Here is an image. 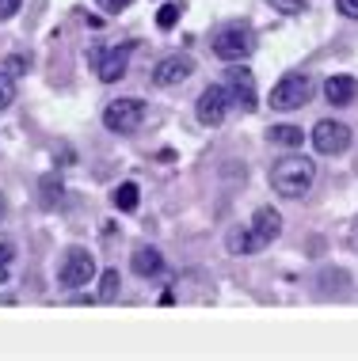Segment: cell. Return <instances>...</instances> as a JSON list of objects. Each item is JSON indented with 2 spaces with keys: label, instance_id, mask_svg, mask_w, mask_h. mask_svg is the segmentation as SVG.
Returning a JSON list of instances; mask_svg holds the SVG:
<instances>
[{
  "label": "cell",
  "instance_id": "obj_11",
  "mask_svg": "<svg viewBox=\"0 0 358 361\" xmlns=\"http://www.w3.org/2000/svg\"><path fill=\"white\" fill-rule=\"evenodd\" d=\"M191 73H195V61L183 57V54H172V57H164L157 69H153V84L157 87H179Z\"/></svg>",
  "mask_w": 358,
  "mask_h": 361
},
{
  "label": "cell",
  "instance_id": "obj_23",
  "mask_svg": "<svg viewBox=\"0 0 358 361\" xmlns=\"http://www.w3.org/2000/svg\"><path fill=\"white\" fill-rule=\"evenodd\" d=\"M95 4H100V8H103V12H111V16H119V12H122V8H130V4H133V0H95Z\"/></svg>",
  "mask_w": 358,
  "mask_h": 361
},
{
  "label": "cell",
  "instance_id": "obj_1",
  "mask_svg": "<svg viewBox=\"0 0 358 361\" xmlns=\"http://www.w3.org/2000/svg\"><path fill=\"white\" fill-rule=\"evenodd\" d=\"M313 179H316V164L309 156H282L270 168V187L282 194V198H302V194H309Z\"/></svg>",
  "mask_w": 358,
  "mask_h": 361
},
{
  "label": "cell",
  "instance_id": "obj_15",
  "mask_svg": "<svg viewBox=\"0 0 358 361\" xmlns=\"http://www.w3.org/2000/svg\"><path fill=\"white\" fill-rule=\"evenodd\" d=\"M111 202H114V209H122V213H133V209H138V202H141V190H138V183H122V187L111 194Z\"/></svg>",
  "mask_w": 358,
  "mask_h": 361
},
{
  "label": "cell",
  "instance_id": "obj_21",
  "mask_svg": "<svg viewBox=\"0 0 358 361\" xmlns=\"http://www.w3.org/2000/svg\"><path fill=\"white\" fill-rule=\"evenodd\" d=\"M270 4H275L278 12H286V16H302L305 8H309L305 0H270Z\"/></svg>",
  "mask_w": 358,
  "mask_h": 361
},
{
  "label": "cell",
  "instance_id": "obj_3",
  "mask_svg": "<svg viewBox=\"0 0 358 361\" xmlns=\"http://www.w3.org/2000/svg\"><path fill=\"white\" fill-rule=\"evenodd\" d=\"M251 50H256V35H251V27H244V23H233V27H225V31L214 35V54L229 65L244 61Z\"/></svg>",
  "mask_w": 358,
  "mask_h": 361
},
{
  "label": "cell",
  "instance_id": "obj_4",
  "mask_svg": "<svg viewBox=\"0 0 358 361\" xmlns=\"http://www.w3.org/2000/svg\"><path fill=\"white\" fill-rule=\"evenodd\" d=\"M95 259H92V251H84V247H69L65 251V259H61V270H57V281H61L65 289H84L88 281H95Z\"/></svg>",
  "mask_w": 358,
  "mask_h": 361
},
{
  "label": "cell",
  "instance_id": "obj_16",
  "mask_svg": "<svg viewBox=\"0 0 358 361\" xmlns=\"http://www.w3.org/2000/svg\"><path fill=\"white\" fill-rule=\"evenodd\" d=\"M229 251L233 255H256V243H251V236H248V228L244 232H229Z\"/></svg>",
  "mask_w": 358,
  "mask_h": 361
},
{
  "label": "cell",
  "instance_id": "obj_10",
  "mask_svg": "<svg viewBox=\"0 0 358 361\" xmlns=\"http://www.w3.org/2000/svg\"><path fill=\"white\" fill-rule=\"evenodd\" d=\"M130 54H133L130 42H126V46H114V50H95V54H92L95 76H100L103 84L122 80V76H126V65H130Z\"/></svg>",
  "mask_w": 358,
  "mask_h": 361
},
{
  "label": "cell",
  "instance_id": "obj_2",
  "mask_svg": "<svg viewBox=\"0 0 358 361\" xmlns=\"http://www.w3.org/2000/svg\"><path fill=\"white\" fill-rule=\"evenodd\" d=\"M313 99V80L305 73H286L282 80L270 87V106L275 111H297Z\"/></svg>",
  "mask_w": 358,
  "mask_h": 361
},
{
  "label": "cell",
  "instance_id": "obj_18",
  "mask_svg": "<svg viewBox=\"0 0 358 361\" xmlns=\"http://www.w3.org/2000/svg\"><path fill=\"white\" fill-rule=\"evenodd\" d=\"M16 99V80H12V73H0V111H8Z\"/></svg>",
  "mask_w": 358,
  "mask_h": 361
},
{
  "label": "cell",
  "instance_id": "obj_19",
  "mask_svg": "<svg viewBox=\"0 0 358 361\" xmlns=\"http://www.w3.org/2000/svg\"><path fill=\"white\" fill-rule=\"evenodd\" d=\"M179 16H183V4H164L160 16H157V27H160V31H168V27H176Z\"/></svg>",
  "mask_w": 358,
  "mask_h": 361
},
{
  "label": "cell",
  "instance_id": "obj_9",
  "mask_svg": "<svg viewBox=\"0 0 358 361\" xmlns=\"http://www.w3.org/2000/svg\"><path fill=\"white\" fill-rule=\"evenodd\" d=\"M248 236H251V243H256V251L270 247V243L282 236V213L270 209V206H259L251 224H248Z\"/></svg>",
  "mask_w": 358,
  "mask_h": 361
},
{
  "label": "cell",
  "instance_id": "obj_24",
  "mask_svg": "<svg viewBox=\"0 0 358 361\" xmlns=\"http://www.w3.org/2000/svg\"><path fill=\"white\" fill-rule=\"evenodd\" d=\"M27 65H31L27 57H8V61H4V69L12 73V76H19V73H27Z\"/></svg>",
  "mask_w": 358,
  "mask_h": 361
},
{
  "label": "cell",
  "instance_id": "obj_25",
  "mask_svg": "<svg viewBox=\"0 0 358 361\" xmlns=\"http://www.w3.org/2000/svg\"><path fill=\"white\" fill-rule=\"evenodd\" d=\"M335 8H340L347 19H358V0H335Z\"/></svg>",
  "mask_w": 358,
  "mask_h": 361
},
{
  "label": "cell",
  "instance_id": "obj_12",
  "mask_svg": "<svg viewBox=\"0 0 358 361\" xmlns=\"http://www.w3.org/2000/svg\"><path fill=\"white\" fill-rule=\"evenodd\" d=\"M324 99L328 103H335V106H347V103H354L358 99V80L354 76H328L324 80Z\"/></svg>",
  "mask_w": 358,
  "mask_h": 361
},
{
  "label": "cell",
  "instance_id": "obj_13",
  "mask_svg": "<svg viewBox=\"0 0 358 361\" xmlns=\"http://www.w3.org/2000/svg\"><path fill=\"white\" fill-rule=\"evenodd\" d=\"M130 262H133V274H141V278H157L164 270V255L153 247V243H141V247L133 251Z\"/></svg>",
  "mask_w": 358,
  "mask_h": 361
},
{
  "label": "cell",
  "instance_id": "obj_22",
  "mask_svg": "<svg viewBox=\"0 0 358 361\" xmlns=\"http://www.w3.org/2000/svg\"><path fill=\"white\" fill-rule=\"evenodd\" d=\"M19 8H23V0H0V23H4V19H12Z\"/></svg>",
  "mask_w": 358,
  "mask_h": 361
},
{
  "label": "cell",
  "instance_id": "obj_7",
  "mask_svg": "<svg viewBox=\"0 0 358 361\" xmlns=\"http://www.w3.org/2000/svg\"><path fill=\"white\" fill-rule=\"evenodd\" d=\"M225 92H229V99H233V106H240V111H248V114L259 106L256 76H251V69H244L240 61H237V69L225 73Z\"/></svg>",
  "mask_w": 358,
  "mask_h": 361
},
{
  "label": "cell",
  "instance_id": "obj_14",
  "mask_svg": "<svg viewBox=\"0 0 358 361\" xmlns=\"http://www.w3.org/2000/svg\"><path fill=\"white\" fill-rule=\"evenodd\" d=\"M270 145H282V149H302V141H305V133L297 130V126H290V122H282V126H270Z\"/></svg>",
  "mask_w": 358,
  "mask_h": 361
},
{
  "label": "cell",
  "instance_id": "obj_6",
  "mask_svg": "<svg viewBox=\"0 0 358 361\" xmlns=\"http://www.w3.org/2000/svg\"><path fill=\"white\" fill-rule=\"evenodd\" d=\"M313 145L321 156H340L351 149V126L340 118H321L313 126Z\"/></svg>",
  "mask_w": 358,
  "mask_h": 361
},
{
  "label": "cell",
  "instance_id": "obj_17",
  "mask_svg": "<svg viewBox=\"0 0 358 361\" xmlns=\"http://www.w3.org/2000/svg\"><path fill=\"white\" fill-rule=\"evenodd\" d=\"M119 270H103L100 274V300H114L119 297Z\"/></svg>",
  "mask_w": 358,
  "mask_h": 361
},
{
  "label": "cell",
  "instance_id": "obj_20",
  "mask_svg": "<svg viewBox=\"0 0 358 361\" xmlns=\"http://www.w3.org/2000/svg\"><path fill=\"white\" fill-rule=\"evenodd\" d=\"M12 262H16V247L12 243H0V281L12 278Z\"/></svg>",
  "mask_w": 358,
  "mask_h": 361
},
{
  "label": "cell",
  "instance_id": "obj_8",
  "mask_svg": "<svg viewBox=\"0 0 358 361\" xmlns=\"http://www.w3.org/2000/svg\"><path fill=\"white\" fill-rule=\"evenodd\" d=\"M229 106H233V99H229L225 84H210L206 92L198 95L195 114H198L202 126H221V122H225V114H229Z\"/></svg>",
  "mask_w": 358,
  "mask_h": 361
},
{
  "label": "cell",
  "instance_id": "obj_5",
  "mask_svg": "<svg viewBox=\"0 0 358 361\" xmlns=\"http://www.w3.org/2000/svg\"><path fill=\"white\" fill-rule=\"evenodd\" d=\"M141 122H145V103L138 95L114 99V103H107V111H103V126H107L111 133H133V130H141Z\"/></svg>",
  "mask_w": 358,
  "mask_h": 361
}]
</instances>
